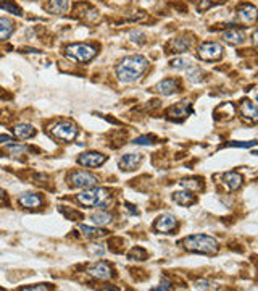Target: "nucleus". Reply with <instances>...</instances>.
<instances>
[{
    "instance_id": "1",
    "label": "nucleus",
    "mask_w": 258,
    "mask_h": 291,
    "mask_svg": "<svg viewBox=\"0 0 258 291\" xmlns=\"http://www.w3.org/2000/svg\"><path fill=\"white\" fill-rule=\"evenodd\" d=\"M149 70L147 58L142 55H131L123 58L116 67V76L121 83H134L142 78Z\"/></svg>"
},
{
    "instance_id": "2",
    "label": "nucleus",
    "mask_w": 258,
    "mask_h": 291,
    "mask_svg": "<svg viewBox=\"0 0 258 291\" xmlns=\"http://www.w3.org/2000/svg\"><path fill=\"white\" fill-rule=\"evenodd\" d=\"M184 249L190 251V253H200L206 255H213L218 253V241L206 235H190L183 239Z\"/></svg>"
},
{
    "instance_id": "3",
    "label": "nucleus",
    "mask_w": 258,
    "mask_h": 291,
    "mask_svg": "<svg viewBox=\"0 0 258 291\" xmlns=\"http://www.w3.org/2000/svg\"><path fill=\"white\" fill-rule=\"evenodd\" d=\"M108 199H110L108 189L97 188V186L86 189V191L76 196V200H78L81 205H84V207H103Z\"/></svg>"
},
{
    "instance_id": "4",
    "label": "nucleus",
    "mask_w": 258,
    "mask_h": 291,
    "mask_svg": "<svg viewBox=\"0 0 258 291\" xmlns=\"http://www.w3.org/2000/svg\"><path fill=\"white\" fill-rule=\"evenodd\" d=\"M50 133L52 136H55L57 139H62V141L67 143H73L79 134V128L78 125L71 120H63V122L55 123L52 128H50Z\"/></svg>"
},
{
    "instance_id": "5",
    "label": "nucleus",
    "mask_w": 258,
    "mask_h": 291,
    "mask_svg": "<svg viewBox=\"0 0 258 291\" xmlns=\"http://www.w3.org/2000/svg\"><path fill=\"white\" fill-rule=\"evenodd\" d=\"M65 54L69 58L76 60V62L86 63L90 62L97 55V50H95V47L89 46V44H69V46L65 47Z\"/></svg>"
},
{
    "instance_id": "6",
    "label": "nucleus",
    "mask_w": 258,
    "mask_h": 291,
    "mask_svg": "<svg viewBox=\"0 0 258 291\" xmlns=\"http://www.w3.org/2000/svg\"><path fill=\"white\" fill-rule=\"evenodd\" d=\"M68 183H69V186H73V188L89 189V188L97 186L99 178L94 177V175L87 173V172H73V173H69Z\"/></svg>"
},
{
    "instance_id": "7",
    "label": "nucleus",
    "mask_w": 258,
    "mask_h": 291,
    "mask_svg": "<svg viewBox=\"0 0 258 291\" xmlns=\"http://www.w3.org/2000/svg\"><path fill=\"white\" fill-rule=\"evenodd\" d=\"M223 52H224V49H223L221 44L204 42L199 49V57L202 60H205V62H216V60L221 58Z\"/></svg>"
},
{
    "instance_id": "8",
    "label": "nucleus",
    "mask_w": 258,
    "mask_h": 291,
    "mask_svg": "<svg viewBox=\"0 0 258 291\" xmlns=\"http://www.w3.org/2000/svg\"><path fill=\"white\" fill-rule=\"evenodd\" d=\"M237 18H239L241 23L252 26V24L258 21V8L254 7L252 3H242L237 8Z\"/></svg>"
},
{
    "instance_id": "9",
    "label": "nucleus",
    "mask_w": 258,
    "mask_h": 291,
    "mask_svg": "<svg viewBox=\"0 0 258 291\" xmlns=\"http://www.w3.org/2000/svg\"><path fill=\"white\" fill-rule=\"evenodd\" d=\"M105 162H107V157L100 152H83L78 157V164L89 168L100 167V165H103Z\"/></svg>"
},
{
    "instance_id": "10",
    "label": "nucleus",
    "mask_w": 258,
    "mask_h": 291,
    "mask_svg": "<svg viewBox=\"0 0 258 291\" xmlns=\"http://www.w3.org/2000/svg\"><path fill=\"white\" fill-rule=\"evenodd\" d=\"M176 227H178V218H176L173 214L160 215L154 225V228L158 233H171L173 230H176Z\"/></svg>"
},
{
    "instance_id": "11",
    "label": "nucleus",
    "mask_w": 258,
    "mask_h": 291,
    "mask_svg": "<svg viewBox=\"0 0 258 291\" xmlns=\"http://www.w3.org/2000/svg\"><path fill=\"white\" fill-rule=\"evenodd\" d=\"M89 275L94 278L99 280H110L113 277V270H111V265L105 260H99L95 262L92 267H89Z\"/></svg>"
},
{
    "instance_id": "12",
    "label": "nucleus",
    "mask_w": 258,
    "mask_h": 291,
    "mask_svg": "<svg viewBox=\"0 0 258 291\" xmlns=\"http://www.w3.org/2000/svg\"><path fill=\"white\" fill-rule=\"evenodd\" d=\"M192 113V107H190V102H187V100H184V102H179V104H174L173 107L168 109V112H166V117L171 118V120H183L186 118L187 115H190Z\"/></svg>"
},
{
    "instance_id": "13",
    "label": "nucleus",
    "mask_w": 258,
    "mask_h": 291,
    "mask_svg": "<svg viewBox=\"0 0 258 291\" xmlns=\"http://www.w3.org/2000/svg\"><path fill=\"white\" fill-rule=\"evenodd\" d=\"M178 89H179V81H178V79L168 78V79L160 81L158 84H155L154 92L161 94V96H171V94L178 92Z\"/></svg>"
},
{
    "instance_id": "14",
    "label": "nucleus",
    "mask_w": 258,
    "mask_h": 291,
    "mask_svg": "<svg viewBox=\"0 0 258 291\" xmlns=\"http://www.w3.org/2000/svg\"><path fill=\"white\" fill-rule=\"evenodd\" d=\"M241 115H242V118H244L245 122L250 123V125H254V123L258 122V109H257V105L252 104L249 99L242 100V104H241Z\"/></svg>"
},
{
    "instance_id": "15",
    "label": "nucleus",
    "mask_w": 258,
    "mask_h": 291,
    "mask_svg": "<svg viewBox=\"0 0 258 291\" xmlns=\"http://www.w3.org/2000/svg\"><path fill=\"white\" fill-rule=\"evenodd\" d=\"M142 162V154L133 152V154H124L120 160V168L128 172V170H136Z\"/></svg>"
},
{
    "instance_id": "16",
    "label": "nucleus",
    "mask_w": 258,
    "mask_h": 291,
    "mask_svg": "<svg viewBox=\"0 0 258 291\" xmlns=\"http://www.w3.org/2000/svg\"><path fill=\"white\" fill-rule=\"evenodd\" d=\"M192 42H194V39H192L190 34H181L179 37H176L171 41L170 44V49L173 50V52H186V50H189L192 47Z\"/></svg>"
},
{
    "instance_id": "17",
    "label": "nucleus",
    "mask_w": 258,
    "mask_h": 291,
    "mask_svg": "<svg viewBox=\"0 0 258 291\" xmlns=\"http://www.w3.org/2000/svg\"><path fill=\"white\" fill-rule=\"evenodd\" d=\"M18 202L24 209L34 210V209H39L40 205H42V199H40V196L34 194V193H23L18 198Z\"/></svg>"
},
{
    "instance_id": "18",
    "label": "nucleus",
    "mask_w": 258,
    "mask_h": 291,
    "mask_svg": "<svg viewBox=\"0 0 258 291\" xmlns=\"http://www.w3.org/2000/svg\"><path fill=\"white\" fill-rule=\"evenodd\" d=\"M221 180H223V183L227 186L229 191H236V189H239L242 186V183H244V177L237 172H226L221 177Z\"/></svg>"
},
{
    "instance_id": "19",
    "label": "nucleus",
    "mask_w": 258,
    "mask_h": 291,
    "mask_svg": "<svg viewBox=\"0 0 258 291\" xmlns=\"http://www.w3.org/2000/svg\"><path fill=\"white\" fill-rule=\"evenodd\" d=\"M36 128L33 127V125L29 123H19L17 127L13 128V134L19 139H29V138H34L36 136Z\"/></svg>"
},
{
    "instance_id": "20",
    "label": "nucleus",
    "mask_w": 258,
    "mask_h": 291,
    "mask_svg": "<svg viewBox=\"0 0 258 291\" xmlns=\"http://www.w3.org/2000/svg\"><path fill=\"white\" fill-rule=\"evenodd\" d=\"M90 220H92V223L97 225V227H103V225L111 223L113 217H111V214L107 212V210L100 209V210H97V212L90 214Z\"/></svg>"
},
{
    "instance_id": "21",
    "label": "nucleus",
    "mask_w": 258,
    "mask_h": 291,
    "mask_svg": "<svg viewBox=\"0 0 258 291\" xmlns=\"http://www.w3.org/2000/svg\"><path fill=\"white\" fill-rule=\"evenodd\" d=\"M45 8H47L50 13L63 15V13H67V10H68V0H47Z\"/></svg>"
},
{
    "instance_id": "22",
    "label": "nucleus",
    "mask_w": 258,
    "mask_h": 291,
    "mask_svg": "<svg viewBox=\"0 0 258 291\" xmlns=\"http://www.w3.org/2000/svg\"><path fill=\"white\" fill-rule=\"evenodd\" d=\"M223 39H224L226 42L232 44V46H237V44H242L245 39V34L239 31V29H229V31H224L223 33Z\"/></svg>"
},
{
    "instance_id": "23",
    "label": "nucleus",
    "mask_w": 258,
    "mask_h": 291,
    "mask_svg": "<svg viewBox=\"0 0 258 291\" xmlns=\"http://www.w3.org/2000/svg\"><path fill=\"white\" fill-rule=\"evenodd\" d=\"M79 230L81 233L84 235L86 238L89 239H97V238H103L107 232L102 228H97V227H87V225H79Z\"/></svg>"
},
{
    "instance_id": "24",
    "label": "nucleus",
    "mask_w": 258,
    "mask_h": 291,
    "mask_svg": "<svg viewBox=\"0 0 258 291\" xmlns=\"http://www.w3.org/2000/svg\"><path fill=\"white\" fill-rule=\"evenodd\" d=\"M15 31V23L8 18H0V41H7Z\"/></svg>"
},
{
    "instance_id": "25",
    "label": "nucleus",
    "mask_w": 258,
    "mask_h": 291,
    "mask_svg": "<svg viewBox=\"0 0 258 291\" xmlns=\"http://www.w3.org/2000/svg\"><path fill=\"white\" fill-rule=\"evenodd\" d=\"M173 199L178 204L184 205V207H189V205H192V204L195 202V196L190 194L189 191H176L173 194Z\"/></svg>"
},
{
    "instance_id": "26",
    "label": "nucleus",
    "mask_w": 258,
    "mask_h": 291,
    "mask_svg": "<svg viewBox=\"0 0 258 291\" xmlns=\"http://www.w3.org/2000/svg\"><path fill=\"white\" fill-rule=\"evenodd\" d=\"M0 8H3V10H7V12H10V13L17 15V17H21V15H23L21 7H18L13 0H0Z\"/></svg>"
},
{
    "instance_id": "27",
    "label": "nucleus",
    "mask_w": 258,
    "mask_h": 291,
    "mask_svg": "<svg viewBox=\"0 0 258 291\" xmlns=\"http://www.w3.org/2000/svg\"><path fill=\"white\" fill-rule=\"evenodd\" d=\"M7 154H10V157H21V155L28 154V147L23 144H10L7 147Z\"/></svg>"
},
{
    "instance_id": "28",
    "label": "nucleus",
    "mask_w": 258,
    "mask_h": 291,
    "mask_svg": "<svg viewBox=\"0 0 258 291\" xmlns=\"http://www.w3.org/2000/svg\"><path fill=\"white\" fill-rule=\"evenodd\" d=\"M171 65V68H174V70H184V72H187L190 67H194L192 65L190 60H187V58H173L170 62Z\"/></svg>"
},
{
    "instance_id": "29",
    "label": "nucleus",
    "mask_w": 258,
    "mask_h": 291,
    "mask_svg": "<svg viewBox=\"0 0 258 291\" xmlns=\"http://www.w3.org/2000/svg\"><path fill=\"white\" fill-rule=\"evenodd\" d=\"M181 186L186 188V189H190V191H200V189L204 188L199 180H194V178H184V180H181Z\"/></svg>"
},
{
    "instance_id": "30",
    "label": "nucleus",
    "mask_w": 258,
    "mask_h": 291,
    "mask_svg": "<svg viewBox=\"0 0 258 291\" xmlns=\"http://www.w3.org/2000/svg\"><path fill=\"white\" fill-rule=\"evenodd\" d=\"M194 288H197V290H216L218 287H216V283L210 282V280H197V282L194 283Z\"/></svg>"
},
{
    "instance_id": "31",
    "label": "nucleus",
    "mask_w": 258,
    "mask_h": 291,
    "mask_svg": "<svg viewBox=\"0 0 258 291\" xmlns=\"http://www.w3.org/2000/svg\"><path fill=\"white\" fill-rule=\"evenodd\" d=\"M155 141H156L155 136H152V134H144V136L136 138L133 143L134 144H140V146H150V144H154Z\"/></svg>"
},
{
    "instance_id": "32",
    "label": "nucleus",
    "mask_w": 258,
    "mask_h": 291,
    "mask_svg": "<svg viewBox=\"0 0 258 291\" xmlns=\"http://www.w3.org/2000/svg\"><path fill=\"white\" fill-rule=\"evenodd\" d=\"M258 141H247V143H242V141H231L226 144V147H239V149H247V147H254L257 146Z\"/></svg>"
},
{
    "instance_id": "33",
    "label": "nucleus",
    "mask_w": 258,
    "mask_h": 291,
    "mask_svg": "<svg viewBox=\"0 0 258 291\" xmlns=\"http://www.w3.org/2000/svg\"><path fill=\"white\" fill-rule=\"evenodd\" d=\"M128 255H129V257L133 259V260H145V257H147V254H145V251H142L140 248H134Z\"/></svg>"
},
{
    "instance_id": "34",
    "label": "nucleus",
    "mask_w": 258,
    "mask_h": 291,
    "mask_svg": "<svg viewBox=\"0 0 258 291\" xmlns=\"http://www.w3.org/2000/svg\"><path fill=\"white\" fill-rule=\"evenodd\" d=\"M216 2L215 0H200L199 5H197V8H199V12H204V10H208L213 7Z\"/></svg>"
},
{
    "instance_id": "35",
    "label": "nucleus",
    "mask_w": 258,
    "mask_h": 291,
    "mask_svg": "<svg viewBox=\"0 0 258 291\" xmlns=\"http://www.w3.org/2000/svg\"><path fill=\"white\" fill-rule=\"evenodd\" d=\"M52 287L49 285H36V287H24L21 288V291H42V290H50Z\"/></svg>"
},
{
    "instance_id": "36",
    "label": "nucleus",
    "mask_w": 258,
    "mask_h": 291,
    "mask_svg": "<svg viewBox=\"0 0 258 291\" xmlns=\"http://www.w3.org/2000/svg\"><path fill=\"white\" fill-rule=\"evenodd\" d=\"M155 291H161V290H171V283L168 282V280H161V283L158 285V287H155L154 288Z\"/></svg>"
},
{
    "instance_id": "37",
    "label": "nucleus",
    "mask_w": 258,
    "mask_h": 291,
    "mask_svg": "<svg viewBox=\"0 0 258 291\" xmlns=\"http://www.w3.org/2000/svg\"><path fill=\"white\" fill-rule=\"evenodd\" d=\"M3 143H13V139L7 136V134H0V144H3Z\"/></svg>"
},
{
    "instance_id": "38",
    "label": "nucleus",
    "mask_w": 258,
    "mask_h": 291,
    "mask_svg": "<svg viewBox=\"0 0 258 291\" xmlns=\"http://www.w3.org/2000/svg\"><path fill=\"white\" fill-rule=\"evenodd\" d=\"M252 39H254V42H255L257 46H258V29H257V31L254 33V36H252Z\"/></svg>"
},
{
    "instance_id": "39",
    "label": "nucleus",
    "mask_w": 258,
    "mask_h": 291,
    "mask_svg": "<svg viewBox=\"0 0 258 291\" xmlns=\"http://www.w3.org/2000/svg\"><path fill=\"white\" fill-rule=\"evenodd\" d=\"M5 202V193L0 189V204H3Z\"/></svg>"
},
{
    "instance_id": "40",
    "label": "nucleus",
    "mask_w": 258,
    "mask_h": 291,
    "mask_svg": "<svg viewBox=\"0 0 258 291\" xmlns=\"http://www.w3.org/2000/svg\"><path fill=\"white\" fill-rule=\"evenodd\" d=\"M254 155H258V150H255V152H254Z\"/></svg>"
},
{
    "instance_id": "41",
    "label": "nucleus",
    "mask_w": 258,
    "mask_h": 291,
    "mask_svg": "<svg viewBox=\"0 0 258 291\" xmlns=\"http://www.w3.org/2000/svg\"><path fill=\"white\" fill-rule=\"evenodd\" d=\"M257 100H258V96H257Z\"/></svg>"
}]
</instances>
